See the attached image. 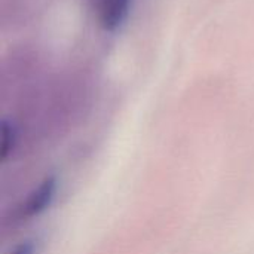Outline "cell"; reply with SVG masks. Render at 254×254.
<instances>
[{"mask_svg": "<svg viewBox=\"0 0 254 254\" xmlns=\"http://www.w3.org/2000/svg\"><path fill=\"white\" fill-rule=\"evenodd\" d=\"M57 179L54 176L46 177L21 204L18 213L22 220L31 219L34 216L42 214L54 201L57 192Z\"/></svg>", "mask_w": 254, "mask_h": 254, "instance_id": "1", "label": "cell"}, {"mask_svg": "<svg viewBox=\"0 0 254 254\" xmlns=\"http://www.w3.org/2000/svg\"><path fill=\"white\" fill-rule=\"evenodd\" d=\"M131 0H95V12L100 25L106 31L118 30L129 13Z\"/></svg>", "mask_w": 254, "mask_h": 254, "instance_id": "2", "label": "cell"}, {"mask_svg": "<svg viewBox=\"0 0 254 254\" xmlns=\"http://www.w3.org/2000/svg\"><path fill=\"white\" fill-rule=\"evenodd\" d=\"M15 144H16V132H15V128L12 127V124H9V122L4 121L1 124V141H0V158L3 161L13 150Z\"/></svg>", "mask_w": 254, "mask_h": 254, "instance_id": "3", "label": "cell"}, {"mask_svg": "<svg viewBox=\"0 0 254 254\" xmlns=\"http://www.w3.org/2000/svg\"><path fill=\"white\" fill-rule=\"evenodd\" d=\"M36 253V244L33 241H22L19 243L10 254H34Z\"/></svg>", "mask_w": 254, "mask_h": 254, "instance_id": "4", "label": "cell"}]
</instances>
